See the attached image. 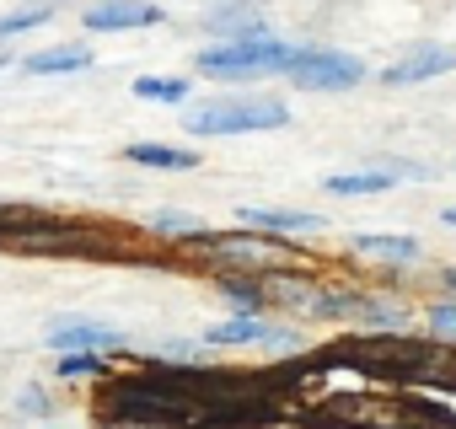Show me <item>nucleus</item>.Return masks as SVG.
Returning <instances> with one entry per match:
<instances>
[{
	"mask_svg": "<svg viewBox=\"0 0 456 429\" xmlns=\"http://www.w3.org/2000/svg\"><path fill=\"white\" fill-rule=\"evenodd\" d=\"M451 290H456V274H451Z\"/></svg>",
	"mask_w": 456,
	"mask_h": 429,
	"instance_id": "obj_25",
	"label": "nucleus"
},
{
	"mask_svg": "<svg viewBox=\"0 0 456 429\" xmlns=\"http://www.w3.org/2000/svg\"><path fill=\"white\" fill-rule=\"evenodd\" d=\"M151 231L156 237H177V242H209L204 221H193V214H183V209H156L151 214Z\"/></svg>",
	"mask_w": 456,
	"mask_h": 429,
	"instance_id": "obj_16",
	"label": "nucleus"
},
{
	"mask_svg": "<svg viewBox=\"0 0 456 429\" xmlns=\"http://www.w3.org/2000/svg\"><path fill=\"white\" fill-rule=\"evenodd\" d=\"M17 408H22V413H33V418H49V413H54V397H49V392H38V386H28V392H17Z\"/></svg>",
	"mask_w": 456,
	"mask_h": 429,
	"instance_id": "obj_21",
	"label": "nucleus"
},
{
	"mask_svg": "<svg viewBox=\"0 0 456 429\" xmlns=\"http://www.w3.org/2000/svg\"><path fill=\"white\" fill-rule=\"evenodd\" d=\"M81 22H86V33H134V28L167 22V12L156 0H97V6H86Z\"/></svg>",
	"mask_w": 456,
	"mask_h": 429,
	"instance_id": "obj_8",
	"label": "nucleus"
},
{
	"mask_svg": "<svg viewBox=\"0 0 456 429\" xmlns=\"http://www.w3.org/2000/svg\"><path fill=\"white\" fill-rule=\"evenodd\" d=\"M237 221H242L248 231H264V237H301V231H322V214H306V209H264V204L237 209Z\"/></svg>",
	"mask_w": 456,
	"mask_h": 429,
	"instance_id": "obj_10",
	"label": "nucleus"
},
{
	"mask_svg": "<svg viewBox=\"0 0 456 429\" xmlns=\"http://www.w3.org/2000/svg\"><path fill=\"white\" fill-rule=\"evenodd\" d=\"M60 381H92V376H102L108 370V360L102 354H60Z\"/></svg>",
	"mask_w": 456,
	"mask_h": 429,
	"instance_id": "obj_19",
	"label": "nucleus"
},
{
	"mask_svg": "<svg viewBox=\"0 0 456 429\" xmlns=\"http://www.w3.org/2000/svg\"><path fill=\"white\" fill-rule=\"evenodd\" d=\"M220 295L232 301L237 317H264V306H269V295L258 285H248V279H220Z\"/></svg>",
	"mask_w": 456,
	"mask_h": 429,
	"instance_id": "obj_17",
	"label": "nucleus"
},
{
	"mask_svg": "<svg viewBox=\"0 0 456 429\" xmlns=\"http://www.w3.org/2000/svg\"><path fill=\"white\" fill-rule=\"evenodd\" d=\"M440 226H451V231H456V204H451V209H440Z\"/></svg>",
	"mask_w": 456,
	"mask_h": 429,
	"instance_id": "obj_23",
	"label": "nucleus"
},
{
	"mask_svg": "<svg viewBox=\"0 0 456 429\" xmlns=\"http://www.w3.org/2000/svg\"><path fill=\"white\" fill-rule=\"evenodd\" d=\"M0 65H12V54H6V49H0Z\"/></svg>",
	"mask_w": 456,
	"mask_h": 429,
	"instance_id": "obj_24",
	"label": "nucleus"
},
{
	"mask_svg": "<svg viewBox=\"0 0 456 429\" xmlns=\"http://www.w3.org/2000/svg\"><path fill=\"white\" fill-rule=\"evenodd\" d=\"M301 44H285L274 33L264 38H232V44H209L193 54V70L209 81H258V76H285L296 65Z\"/></svg>",
	"mask_w": 456,
	"mask_h": 429,
	"instance_id": "obj_1",
	"label": "nucleus"
},
{
	"mask_svg": "<svg viewBox=\"0 0 456 429\" xmlns=\"http://www.w3.org/2000/svg\"><path fill=\"white\" fill-rule=\"evenodd\" d=\"M113 424H134V429H193L199 408L188 402H161V397H129V392H113V402L102 408Z\"/></svg>",
	"mask_w": 456,
	"mask_h": 429,
	"instance_id": "obj_5",
	"label": "nucleus"
},
{
	"mask_svg": "<svg viewBox=\"0 0 456 429\" xmlns=\"http://www.w3.org/2000/svg\"><path fill=\"white\" fill-rule=\"evenodd\" d=\"M199 360H204V349H193V344H183V338L156 344V354H151V365H199Z\"/></svg>",
	"mask_w": 456,
	"mask_h": 429,
	"instance_id": "obj_20",
	"label": "nucleus"
},
{
	"mask_svg": "<svg viewBox=\"0 0 456 429\" xmlns=\"http://www.w3.org/2000/svg\"><path fill=\"white\" fill-rule=\"evenodd\" d=\"M54 354H118L124 349V333L97 322V317H60L49 322V338H44Z\"/></svg>",
	"mask_w": 456,
	"mask_h": 429,
	"instance_id": "obj_6",
	"label": "nucleus"
},
{
	"mask_svg": "<svg viewBox=\"0 0 456 429\" xmlns=\"http://www.w3.org/2000/svg\"><path fill=\"white\" fill-rule=\"evenodd\" d=\"M429 166L419 161H387V166H360V172H333L322 177V188L333 198H370V193H392L397 182H424Z\"/></svg>",
	"mask_w": 456,
	"mask_h": 429,
	"instance_id": "obj_4",
	"label": "nucleus"
},
{
	"mask_svg": "<svg viewBox=\"0 0 456 429\" xmlns=\"http://www.w3.org/2000/svg\"><path fill=\"white\" fill-rule=\"evenodd\" d=\"M429 328H435V333H445V338H456V301L429 306Z\"/></svg>",
	"mask_w": 456,
	"mask_h": 429,
	"instance_id": "obj_22",
	"label": "nucleus"
},
{
	"mask_svg": "<svg viewBox=\"0 0 456 429\" xmlns=\"http://www.w3.org/2000/svg\"><path fill=\"white\" fill-rule=\"evenodd\" d=\"M290 76V86H301V92H349V86H360L365 81V60H354V54H344V49H322V44H301V54H296V65L285 70Z\"/></svg>",
	"mask_w": 456,
	"mask_h": 429,
	"instance_id": "obj_3",
	"label": "nucleus"
},
{
	"mask_svg": "<svg viewBox=\"0 0 456 429\" xmlns=\"http://www.w3.org/2000/svg\"><path fill=\"white\" fill-rule=\"evenodd\" d=\"M349 247H354L360 258H381V263H397V269L419 258V242H413V237H354Z\"/></svg>",
	"mask_w": 456,
	"mask_h": 429,
	"instance_id": "obj_14",
	"label": "nucleus"
},
{
	"mask_svg": "<svg viewBox=\"0 0 456 429\" xmlns=\"http://www.w3.org/2000/svg\"><path fill=\"white\" fill-rule=\"evenodd\" d=\"M290 124V102L285 97H209V102H193L183 113V129L188 134H264V129H285Z\"/></svg>",
	"mask_w": 456,
	"mask_h": 429,
	"instance_id": "obj_2",
	"label": "nucleus"
},
{
	"mask_svg": "<svg viewBox=\"0 0 456 429\" xmlns=\"http://www.w3.org/2000/svg\"><path fill=\"white\" fill-rule=\"evenodd\" d=\"M54 17V6H22V12H6L0 17V38H17V33H33Z\"/></svg>",
	"mask_w": 456,
	"mask_h": 429,
	"instance_id": "obj_18",
	"label": "nucleus"
},
{
	"mask_svg": "<svg viewBox=\"0 0 456 429\" xmlns=\"http://www.w3.org/2000/svg\"><path fill=\"white\" fill-rule=\"evenodd\" d=\"M124 161L129 166H151V172H193L199 166V150L161 145V140H134V145H124Z\"/></svg>",
	"mask_w": 456,
	"mask_h": 429,
	"instance_id": "obj_13",
	"label": "nucleus"
},
{
	"mask_svg": "<svg viewBox=\"0 0 456 429\" xmlns=\"http://www.w3.org/2000/svg\"><path fill=\"white\" fill-rule=\"evenodd\" d=\"M129 92H134L140 102H167V108H183L193 86H188L183 76H140V81H134Z\"/></svg>",
	"mask_w": 456,
	"mask_h": 429,
	"instance_id": "obj_15",
	"label": "nucleus"
},
{
	"mask_svg": "<svg viewBox=\"0 0 456 429\" xmlns=\"http://www.w3.org/2000/svg\"><path fill=\"white\" fill-rule=\"evenodd\" d=\"M92 44H54V49H38L22 60V76H76V70H92Z\"/></svg>",
	"mask_w": 456,
	"mask_h": 429,
	"instance_id": "obj_12",
	"label": "nucleus"
},
{
	"mask_svg": "<svg viewBox=\"0 0 456 429\" xmlns=\"http://www.w3.org/2000/svg\"><path fill=\"white\" fill-rule=\"evenodd\" d=\"M204 344H209V349H253V344L290 349L296 333H290V328H274V322H264V317H232V322H215V328L204 333Z\"/></svg>",
	"mask_w": 456,
	"mask_h": 429,
	"instance_id": "obj_9",
	"label": "nucleus"
},
{
	"mask_svg": "<svg viewBox=\"0 0 456 429\" xmlns=\"http://www.w3.org/2000/svg\"><path fill=\"white\" fill-rule=\"evenodd\" d=\"M204 28L220 33V44H232V38H264L269 33V22H264V12L253 6V0H225V6H215L204 17Z\"/></svg>",
	"mask_w": 456,
	"mask_h": 429,
	"instance_id": "obj_11",
	"label": "nucleus"
},
{
	"mask_svg": "<svg viewBox=\"0 0 456 429\" xmlns=\"http://www.w3.org/2000/svg\"><path fill=\"white\" fill-rule=\"evenodd\" d=\"M445 70H456V49L451 44H413L403 60H392L381 70V86H419V81H435Z\"/></svg>",
	"mask_w": 456,
	"mask_h": 429,
	"instance_id": "obj_7",
	"label": "nucleus"
}]
</instances>
